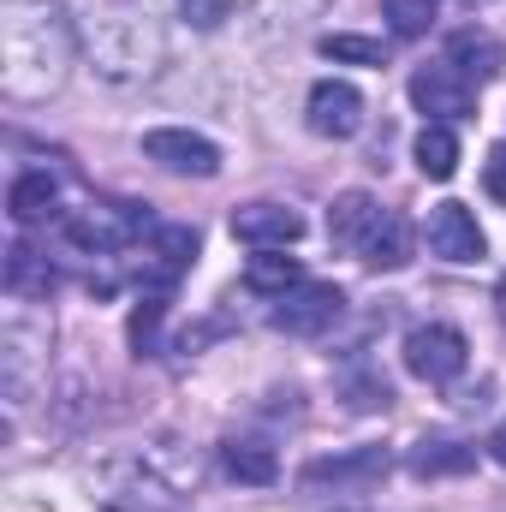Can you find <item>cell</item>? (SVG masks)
<instances>
[{
	"instance_id": "ac0fdd59",
	"label": "cell",
	"mask_w": 506,
	"mask_h": 512,
	"mask_svg": "<svg viewBox=\"0 0 506 512\" xmlns=\"http://www.w3.org/2000/svg\"><path fill=\"white\" fill-rule=\"evenodd\" d=\"M54 286H60V274H54V262L42 251H30V245L6 251V298L12 304H42Z\"/></svg>"
},
{
	"instance_id": "3957f363",
	"label": "cell",
	"mask_w": 506,
	"mask_h": 512,
	"mask_svg": "<svg viewBox=\"0 0 506 512\" xmlns=\"http://www.w3.org/2000/svg\"><path fill=\"white\" fill-rule=\"evenodd\" d=\"M84 48L96 60V72L108 84H149L167 60V36L155 24L149 6L120 0V6H102L96 24H84Z\"/></svg>"
},
{
	"instance_id": "4316f807",
	"label": "cell",
	"mask_w": 506,
	"mask_h": 512,
	"mask_svg": "<svg viewBox=\"0 0 506 512\" xmlns=\"http://www.w3.org/2000/svg\"><path fill=\"white\" fill-rule=\"evenodd\" d=\"M483 179H489V197H495V203H506V143H495V149H489Z\"/></svg>"
},
{
	"instance_id": "5b68a950",
	"label": "cell",
	"mask_w": 506,
	"mask_h": 512,
	"mask_svg": "<svg viewBox=\"0 0 506 512\" xmlns=\"http://www.w3.org/2000/svg\"><path fill=\"white\" fill-rule=\"evenodd\" d=\"M465 364H471V340H465L453 322H423V328L405 334V370H411L417 382L447 387V382L465 376Z\"/></svg>"
},
{
	"instance_id": "30bf717a",
	"label": "cell",
	"mask_w": 506,
	"mask_h": 512,
	"mask_svg": "<svg viewBox=\"0 0 506 512\" xmlns=\"http://www.w3.org/2000/svg\"><path fill=\"white\" fill-rule=\"evenodd\" d=\"M393 471V459H387V447H346V453H334V459H316V465H304V489L310 495H322V489H334V495H346V489H370Z\"/></svg>"
},
{
	"instance_id": "7402d4cb",
	"label": "cell",
	"mask_w": 506,
	"mask_h": 512,
	"mask_svg": "<svg viewBox=\"0 0 506 512\" xmlns=\"http://www.w3.org/2000/svg\"><path fill=\"white\" fill-rule=\"evenodd\" d=\"M245 286L262 292V298H286L292 286H304V268H298V256H286V251H256L245 262Z\"/></svg>"
},
{
	"instance_id": "ffe728a7",
	"label": "cell",
	"mask_w": 506,
	"mask_h": 512,
	"mask_svg": "<svg viewBox=\"0 0 506 512\" xmlns=\"http://www.w3.org/2000/svg\"><path fill=\"white\" fill-rule=\"evenodd\" d=\"M405 465H411V477H465V471H477V447L447 441V435H423Z\"/></svg>"
},
{
	"instance_id": "e0dca14e",
	"label": "cell",
	"mask_w": 506,
	"mask_h": 512,
	"mask_svg": "<svg viewBox=\"0 0 506 512\" xmlns=\"http://www.w3.org/2000/svg\"><path fill=\"white\" fill-rule=\"evenodd\" d=\"M411 245H417V233H411V221L399 215V209H381V221L370 227V239H364V268H376V274H393V268H405L411 262Z\"/></svg>"
},
{
	"instance_id": "7c38bea8",
	"label": "cell",
	"mask_w": 506,
	"mask_h": 512,
	"mask_svg": "<svg viewBox=\"0 0 506 512\" xmlns=\"http://www.w3.org/2000/svg\"><path fill=\"white\" fill-rule=\"evenodd\" d=\"M233 239H245L256 251H286L304 239V215L292 203H245L233 209Z\"/></svg>"
},
{
	"instance_id": "6da1fadb",
	"label": "cell",
	"mask_w": 506,
	"mask_h": 512,
	"mask_svg": "<svg viewBox=\"0 0 506 512\" xmlns=\"http://www.w3.org/2000/svg\"><path fill=\"white\" fill-rule=\"evenodd\" d=\"M78 42L84 36L60 0H0V96L18 108L60 96Z\"/></svg>"
},
{
	"instance_id": "5bb4252c",
	"label": "cell",
	"mask_w": 506,
	"mask_h": 512,
	"mask_svg": "<svg viewBox=\"0 0 506 512\" xmlns=\"http://www.w3.org/2000/svg\"><path fill=\"white\" fill-rule=\"evenodd\" d=\"M447 66H459L471 84H489V78H501V66H506L501 36H495V30H483V24H465V30H453V36H447Z\"/></svg>"
},
{
	"instance_id": "d6986e66",
	"label": "cell",
	"mask_w": 506,
	"mask_h": 512,
	"mask_svg": "<svg viewBox=\"0 0 506 512\" xmlns=\"http://www.w3.org/2000/svg\"><path fill=\"white\" fill-rule=\"evenodd\" d=\"M60 209V185H54V173H18L12 179V191H6V215L18 221V227H42L48 215Z\"/></svg>"
},
{
	"instance_id": "d4e9b609",
	"label": "cell",
	"mask_w": 506,
	"mask_h": 512,
	"mask_svg": "<svg viewBox=\"0 0 506 512\" xmlns=\"http://www.w3.org/2000/svg\"><path fill=\"white\" fill-rule=\"evenodd\" d=\"M435 12H441V0H381V18H387V30H393L399 42H417V36H429Z\"/></svg>"
},
{
	"instance_id": "9c48e42d",
	"label": "cell",
	"mask_w": 506,
	"mask_h": 512,
	"mask_svg": "<svg viewBox=\"0 0 506 512\" xmlns=\"http://www.w3.org/2000/svg\"><path fill=\"white\" fill-rule=\"evenodd\" d=\"M411 102H417V114H429L435 126H447V120H471L477 114V84L459 72V66H417L411 72Z\"/></svg>"
},
{
	"instance_id": "83f0119b",
	"label": "cell",
	"mask_w": 506,
	"mask_h": 512,
	"mask_svg": "<svg viewBox=\"0 0 506 512\" xmlns=\"http://www.w3.org/2000/svg\"><path fill=\"white\" fill-rule=\"evenodd\" d=\"M483 447H489V459H495V465H506V417L495 423V435H489Z\"/></svg>"
},
{
	"instance_id": "52a82bcc",
	"label": "cell",
	"mask_w": 506,
	"mask_h": 512,
	"mask_svg": "<svg viewBox=\"0 0 506 512\" xmlns=\"http://www.w3.org/2000/svg\"><path fill=\"white\" fill-rule=\"evenodd\" d=\"M48 352V322H36V316H24V310H12L6 316V328H0V387H6V399L12 405H24L30 399V387H36V358Z\"/></svg>"
},
{
	"instance_id": "ba28073f",
	"label": "cell",
	"mask_w": 506,
	"mask_h": 512,
	"mask_svg": "<svg viewBox=\"0 0 506 512\" xmlns=\"http://www.w3.org/2000/svg\"><path fill=\"white\" fill-rule=\"evenodd\" d=\"M143 161H155V167H167L179 179H215L221 173V149L203 131H185V126L143 131Z\"/></svg>"
},
{
	"instance_id": "8fae6325",
	"label": "cell",
	"mask_w": 506,
	"mask_h": 512,
	"mask_svg": "<svg viewBox=\"0 0 506 512\" xmlns=\"http://www.w3.org/2000/svg\"><path fill=\"white\" fill-rule=\"evenodd\" d=\"M304 126L316 131V137H334V143L358 137V126H364V96H358V84H346V78H322V84H310Z\"/></svg>"
},
{
	"instance_id": "2e32d148",
	"label": "cell",
	"mask_w": 506,
	"mask_h": 512,
	"mask_svg": "<svg viewBox=\"0 0 506 512\" xmlns=\"http://www.w3.org/2000/svg\"><path fill=\"white\" fill-rule=\"evenodd\" d=\"M376 221H381V203L370 197V191H340V197H334V209H328V239H334V251L358 256Z\"/></svg>"
},
{
	"instance_id": "cb8c5ba5",
	"label": "cell",
	"mask_w": 506,
	"mask_h": 512,
	"mask_svg": "<svg viewBox=\"0 0 506 512\" xmlns=\"http://www.w3.org/2000/svg\"><path fill=\"white\" fill-rule=\"evenodd\" d=\"M316 48H322V60H334V66H387V42H376V36L334 30V36H322Z\"/></svg>"
},
{
	"instance_id": "603a6c76",
	"label": "cell",
	"mask_w": 506,
	"mask_h": 512,
	"mask_svg": "<svg viewBox=\"0 0 506 512\" xmlns=\"http://www.w3.org/2000/svg\"><path fill=\"white\" fill-rule=\"evenodd\" d=\"M411 155H417V173L423 179H453L459 173V137H453V126H429L417 131V143H411Z\"/></svg>"
},
{
	"instance_id": "4fadbf2b",
	"label": "cell",
	"mask_w": 506,
	"mask_h": 512,
	"mask_svg": "<svg viewBox=\"0 0 506 512\" xmlns=\"http://www.w3.org/2000/svg\"><path fill=\"white\" fill-rule=\"evenodd\" d=\"M429 251L441 262H477L489 251V239H483V227L465 203H435L429 209Z\"/></svg>"
},
{
	"instance_id": "484cf974",
	"label": "cell",
	"mask_w": 506,
	"mask_h": 512,
	"mask_svg": "<svg viewBox=\"0 0 506 512\" xmlns=\"http://www.w3.org/2000/svg\"><path fill=\"white\" fill-rule=\"evenodd\" d=\"M161 322H167V298L149 292V298L131 310V322H126V340H131L137 358H155V352H161Z\"/></svg>"
},
{
	"instance_id": "44dd1931",
	"label": "cell",
	"mask_w": 506,
	"mask_h": 512,
	"mask_svg": "<svg viewBox=\"0 0 506 512\" xmlns=\"http://www.w3.org/2000/svg\"><path fill=\"white\" fill-rule=\"evenodd\" d=\"M221 465H227V477H239V483H251V489H268V483L280 477L274 447H268V441H251V435L221 441Z\"/></svg>"
},
{
	"instance_id": "9a60e30c",
	"label": "cell",
	"mask_w": 506,
	"mask_h": 512,
	"mask_svg": "<svg viewBox=\"0 0 506 512\" xmlns=\"http://www.w3.org/2000/svg\"><path fill=\"white\" fill-rule=\"evenodd\" d=\"M197 227H155L149 233V256H143V280L149 286H173L191 262H197Z\"/></svg>"
},
{
	"instance_id": "8992f818",
	"label": "cell",
	"mask_w": 506,
	"mask_h": 512,
	"mask_svg": "<svg viewBox=\"0 0 506 512\" xmlns=\"http://www.w3.org/2000/svg\"><path fill=\"white\" fill-rule=\"evenodd\" d=\"M340 310H346V292H340L334 280H304V286H292L286 298H274L268 322H274L280 334H292V340H316V334H328V328L340 322Z\"/></svg>"
},
{
	"instance_id": "277c9868",
	"label": "cell",
	"mask_w": 506,
	"mask_h": 512,
	"mask_svg": "<svg viewBox=\"0 0 506 512\" xmlns=\"http://www.w3.org/2000/svg\"><path fill=\"white\" fill-rule=\"evenodd\" d=\"M60 233H66L72 251L114 256V251H126V245H137V239H149L155 221H149V203H90V209H72L60 221Z\"/></svg>"
},
{
	"instance_id": "7a4b0ae2",
	"label": "cell",
	"mask_w": 506,
	"mask_h": 512,
	"mask_svg": "<svg viewBox=\"0 0 506 512\" xmlns=\"http://www.w3.org/2000/svg\"><path fill=\"white\" fill-rule=\"evenodd\" d=\"M197 483V459L179 453V441H149L102 465V507L114 512H179L185 489Z\"/></svg>"
}]
</instances>
